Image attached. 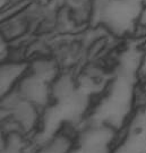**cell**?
Segmentation results:
<instances>
[{"mask_svg":"<svg viewBox=\"0 0 146 153\" xmlns=\"http://www.w3.org/2000/svg\"><path fill=\"white\" fill-rule=\"evenodd\" d=\"M27 71V66L18 62L4 64L1 66V93L5 95L10 88L14 86V83L18 81L19 77Z\"/></svg>","mask_w":146,"mask_h":153,"instance_id":"1","label":"cell"},{"mask_svg":"<svg viewBox=\"0 0 146 153\" xmlns=\"http://www.w3.org/2000/svg\"><path fill=\"white\" fill-rule=\"evenodd\" d=\"M71 146V142L68 136H64V135H59L56 136L52 140V142L50 143V145L47 146V150L49 151H68Z\"/></svg>","mask_w":146,"mask_h":153,"instance_id":"2","label":"cell"}]
</instances>
